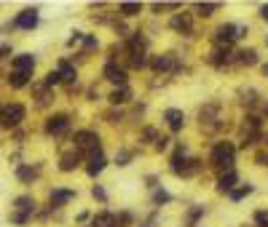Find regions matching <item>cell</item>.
<instances>
[{
    "label": "cell",
    "instance_id": "8",
    "mask_svg": "<svg viewBox=\"0 0 268 227\" xmlns=\"http://www.w3.org/2000/svg\"><path fill=\"white\" fill-rule=\"evenodd\" d=\"M35 64H38V59H35L32 54H16L11 56V70L14 73H35Z\"/></svg>",
    "mask_w": 268,
    "mask_h": 227
},
{
    "label": "cell",
    "instance_id": "42",
    "mask_svg": "<svg viewBox=\"0 0 268 227\" xmlns=\"http://www.w3.org/2000/svg\"><path fill=\"white\" fill-rule=\"evenodd\" d=\"M0 107H3V104H0Z\"/></svg>",
    "mask_w": 268,
    "mask_h": 227
},
{
    "label": "cell",
    "instance_id": "19",
    "mask_svg": "<svg viewBox=\"0 0 268 227\" xmlns=\"http://www.w3.org/2000/svg\"><path fill=\"white\" fill-rule=\"evenodd\" d=\"M234 185H236V171L231 169V171H225L223 176L217 179V193H231V190H234Z\"/></svg>",
    "mask_w": 268,
    "mask_h": 227
},
{
    "label": "cell",
    "instance_id": "11",
    "mask_svg": "<svg viewBox=\"0 0 268 227\" xmlns=\"http://www.w3.org/2000/svg\"><path fill=\"white\" fill-rule=\"evenodd\" d=\"M105 78H108L110 83H115V86H126V80H129L126 70L118 67L115 62H108V64H105Z\"/></svg>",
    "mask_w": 268,
    "mask_h": 227
},
{
    "label": "cell",
    "instance_id": "7",
    "mask_svg": "<svg viewBox=\"0 0 268 227\" xmlns=\"http://www.w3.org/2000/svg\"><path fill=\"white\" fill-rule=\"evenodd\" d=\"M43 128H46V134H49V137H59V134H65V131L70 128V115H65V112L49 115Z\"/></svg>",
    "mask_w": 268,
    "mask_h": 227
},
{
    "label": "cell",
    "instance_id": "29",
    "mask_svg": "<svg viewBox=\"0 0 268 227\" xmlns=\"http://www.w3.org/2000/svg\"><path fill=\"white\" fill-rule=\"evenodd\" d=\"M153 200H156V206H161V203H169V200H172V195L167 193V190H156Z\"/></svg>",
    "mask_w": 268,
    "mask_h": 227
},
{
    "label": "cell",
    "instance_id": "10",
    "mask_svg": "<svg viewBox=\"0 0 268 227\" xmlns=\"http://www.w3.org/2000/svg\"><path fill=\"white\" fill-rule=\"evenodd\" d=\"M40 174V166H27V163H16V169H14V176L19 179V182H25V185H32L35 179H38Z\"/></svg>",
    "mask_w": 268,
    "mask_h": 227
},
{
    "label": "cell",
    "instance_id": "25",
    "mask_svg": "<svg viewBox=\"0 0 268 227\" xmlns=\"http://www.w3.org/2000/svg\"><path fill=\"white\" fill-rule=\"evenodd\" d=\"M118 11H121L123 16H137L139 11H142V6H139V3H121Z\"/></svg>",
    "mask_w": 268,
    "mask_h": 227
},
{
    "label": "cell",
    "instance_id": "9",
    "mask_svg": "<svg viewBox=\"0 0 268 227\" xmlns=\"http://www.w3.org/2000/svg\"><path fill=\"white\" fill-rule=\"evenodd\" d=\"M215 40H217V46H228V43L239 40V27L236 25H220L215 30Z\"/></svg>",
    "mask_w": 268,
    "mask_h": 227
},
{
    "label": "cell",
    "instance_id": "28",
    "mask_svg": "<svg viewBox=\"0 0 268 227\" xmlns=\"http://www.w3.org/2000/svg\"><path fill=\"white\" fill-rule=\"evenodd\" d=\"M56 83H62V80H59V75H56V70H51V73L43 78V86H46V88H51V86H56Z\"/></svg>",
    "mask_w": 268,
    "mask_h": 227
},
{
    "label": "cell",
    "instance_id": "20",
    "mask_svg": "<svg viewBox=\"0 0 268 227\" xmlns=\"http://www.w3.org/2000/svg\"><path fill=\"white\" fill-rule=\"evenodd\" d=\"M129 99H132V88L129 86H118V88L110 94V102L113 104H126Z\"/></svg>",
    "mask_w": 268,
    "mask_h": 227
},
{
    "label": "cell",
    "instance_id": "14",
    "mask_svg": "<svg viewBox=\"0 0 268 227\" xmlns=\"http://www.w3.org/2000/svg\"><path fill=\"white\" fill-rule=\"evenodd\" d=\"M150 67L156 73H169V70H177V62H174L172 54H164V56H153L150 59Z\"/></svg>",
    "mask_w": 268,
    "mask_h": 227
},
{
    "label": "cell",
    "instance_id": "1",
    "mask_svg": "<svg viewBox=\"0 0 268 227\" xmlns=\"http://www.w3.org/2000/svg\"><path fill=\"white\" fill-rule=\"evenodd\" d=\"M35 209H38V203H35L32 195H19V198H14V203H11V214H8L11 224H16V227L27 224L32 219Z\"/></svg>",
    "mask_w": 268,
    "mask_h": 227
},
{
    "label": "cell",
    "instance_id": "34",
    "mask_svg": "<svg viewBox=\"0 0 268 227\" xmlns=\"http://www.w3.org/2000/svg\"><path fill=\"white\" fill-rule=\"evenodd\" d=\"M132 161V152H118V166H126Z\"/></svg>",
    "mask_w": 268,
    "mask_h": 227
},
{
    "label": "cell",
    "instance_id": "16",
    "mask_svg": "<svg viewBox=\"0 0 268 227\" xmlns=\"http://www.w3.org/2000/svg\"><path fill=\"white\" fill-rule=\"evenodd\" d=\"M56 75H59V80H62V83H75V78H78L75 67L70 64L67 59H62V62H59V67H56Z\"/></svg>",
    "mask_w": 268,
    "mask_h": 227
},
{
    "label": "cell",
    "instance_id": "38",
    "mask_svg": "<svg viewBox=\"0 0 268 227\" xmlns=\"http://www.w3.org/2000/svg\"><path fill=\"white\" fill-rule=\"evenodd\" d=\"M263 75H268V64H263Z\"/></svg>",
    "mask_w": 268,
    "mask_h": 227
},
{
    "label": "cell",
    "instance_id": "12",
    "mask_svg": "<svg viewBox=\"0 0 268 227\" xmlns=\"http://www.w3.org/2000/svg\"><path fill=\"white\" fill-rule=\"evenodd\" d=\"M73 198H75V190L54 187V190H51V195H49V203H51V209H59V206H65V203H70Z\"/></svg>",
    "mask_w": 268,
    "mask_h": 227
},
{
    "label": "cell",
    "instance_id": "36",
    "mask_svg": "<svg viewBox=\"0 0 268 227\" xmlns=\"http://www.w3.org/2000/svg\"><path fill=\"white\" fill-rule=\"evenodd\" d=\"M258 163H260V166H268V152H260V155H258Z\"/></svg>",
    "mask_w": 268,
    "mask_h": 227
},
{
    "label": "cell",
    "instance_id": "33",
    "mask_svg": "<svg viewBox=\"0 0 268 227\" xmlns=\"http://www.w3.org/2000/svg\"><path fill=\"white\" fill-rule=\"evenodd\" d=\"M255 222H258V224H268V211H258V214H255Z\"/></svg>",
    "mask_w": 268,
    "mask_h": 227
},
{
    "label": "cell",
    "instance_id": "23",
    "mask_svg": "<svg viewBox=\"0 0 268 227\" xmlns=\"http://www.w3.org/2000/svg\"><path fill=\"white\" fill-rule=\"evenodd\" d=\"M236 56H239V64H244V67L258 64V51H255V49H244V51H239Z\"/></svg>",
    "mask_w": 268,
    "mask_h": 227
},
{
    "label": "cell",
    "instance_id": "5",
    "mask_svg": "<svg viewBox=\"0 0 268 227\" xmlns=\"http://www.w3.org/2000/svg\"><path fill=\"white\" fill-rule=\"evenodd\" d=\"M38 25H40V14H38V8H25V11H19V14L11 19V27H14V30H25V32L35 30Z\"/></svg>",
    "mask_w": 268,
    "mask_h": 227
},
{
    "label": "cell",
    "instance_id": "13",
    "mask_svg": "<svg viewBox=\"0 0 268 227\" xmlns=\"http://www.w3.org/2000/svg\"><path fill=\"white\" fill-rule=\"evenodd\" d=\"M6 83L14 91H22V88H27L30 83H32V75L30 73H14V70H11V73L6 75Z\"/></svg>",
    "mask_w": 268,
    "mask_h": 227
},
{
    "label": "cell",
    "instance_id": "39",
    "mask_svg": "<svg viewBox=\"0 0 268 227\" xmlns=\"http://www.w3.org/2000/svg\"><path fill=\"white\" fill-rule=\"evenodd\" d=\"M263 139H265V145H268V134H265V137H263Z\"/></svg>",
    "mask_w": 268,
    "mask_h": 227
},
{
    "label": "cell",
    "instance_id": "3",
    "mask_svg": "<svg viewBox=\"0 0 268 227\" xmlns=\"http://www.w3.org/2000/svg\"><path fill=\"white\" fill-rule=\"evenodd\" d=\"M234 161H236V147L231 145V142H217V145L212 147V163L217 166V169L231 171L234 169Z\"/></svg>",
    "mask_w": 268,
    "mask_h": 227
},
{
    "label": "cell",
    "instance_id": "24",
    "mask_svg": "<svg viewBox=\"0 0 268 227\" xmlns=\"http://www.w3.org/2000/svg\"><path fill=\"white\" fill-rule=\"evenodd\" d=\"M129 62H132V67H137V70H142V67H148L150 64V59H148V54L145 51H129Z\"/></svg>",
    "mask_w": 268,
    "mask_h": 227
},
{
    "label": "cell",
    "instance_id": "17",
    "mask_svg": "<svg viewBox=\"0 0 268 227\" xmlns=\"http://www.w3.org/2000/svg\"><path fill=\"white\" fill-rule=\"evenodd\" d=\"M164 118H167V123H169V128L172 131H182V126H185V115H182V110H167L164 112Z\"/></svg>",
    "mask_w": 268,
    "mask_h": 227
},
{
    "label": "cell",
    "instance_id": "32",
    "mask_svg": "<svg viewBox=\"0 0 268 227\" xmlns=\"http://www.w3.org/2000/svg\"><path fill=\"white\" fill-rule=\"evenodd\" d=\"M177 8H180L177 3H156L153 6V11H177Z\"/></svg>",
    "mask_w": 268,
    "mask_h": 227
},
{
    "label": "cell",
    "instance_id": "30",
    "mask_svg": "<svg viewBox=\"0 0 268 227\" xmlns=\"http://www.w3.org/2000/svg\"><path fill=\"white\" fill-rule=\"evenodd\" d=\"M8 56H14V49H11V43H0V62H6Z\"/></svg>",
    "mask_w": 268,
    "mask_h": 227
},
{
    "label": "cell",
    "instance_id": "22",
    "mask_svg": "<svg viewBox=\"0 0 268 227\" xmlns=\"http://www.w3.org/2000/svg\"><path fill=\"white\" fill-rule=\"evenodd\" d=\"M172 30H177V32H191V16L188 14H177L172 19Z\"/></svg>",
    "mask_w": 268,
    "mask_h": 227
},
{
    "label": "cell",
    "instance_id": "41",
    "mask_svg": "<svg viewBox=\"0 0 268 227\" xmlns=\"http://www.w3.org/2000/svg\"><path fill=\"white\" fill-rule=\"evenodd\" d=\"M265 43H268V38H265Z\"/></svg>",
    "mask_w": 268,
    "mask_h": 227
},
{
    "label": "cell",
    "instance_id": "6",
    "mask_svg": "<svg viewBox=\"0 0 268 227\" xmlns=\"http://www.w3.org/2000/svg\"><path fill=\"white\" fill-rule=\"evenodd\" d=\"M201 169V161H188L182 152H177L172 158V171L177 174V176H191V174H196Z\"/></svg>",
    "mask_w": 268,
    "mask_h": 227
},
{
    "label": "cell",
    "instance_id": "15",
    "mask_svg": "<svg viewBox=\"0 0 268 227\" xmlns=\"http://www.w3.org/2000/svg\"><path fill=\"white\" fill-rule=\"evenodd\" d=\"M105 166H108V158H105L102 152H94V155H89V163H86V174L89 176H97Z\"/></svg>",
    "mask_w": 268,
    "mask_h": 227
},
{
    "label": "cell",
    "instance_id": "4",
    "mask_svg": "<svg viewBox=\"0 0 268 227\" xmlns=\"http://www.w3.org/2000/svg\"><path fill=\"white\" fill-rule=\"evenodd\" d=\"M73 142H75L78 155H80V152H86V155L102 152V150H99V134H94V131H78V134L73 137Z\"/></svg>",
    "mask_w": 268,
    "mask_h": 227
},
{
    "label": "cell",
    "instance_id": "37",
    "mask_svg": "<svg viewBox=\"0 0 268 227\" xmlns=\"http://www.w3.org/2000/svg\"><path fill=\"white\" fill-rule=\"evenodd\" d=\"M260 16H263V19L268 21V6H263V8H260Z\"/></svg>",
    "mask_w": 268,
    "mask_h": 227
},
{
    "label": "cell",
    "instance_id": "35",
    "mask_svg": "<svg viewBox=\"0 0 268 227\" xmlns=\"http://www.w3.org/2000/svg\"><path fill=\"white\" fill-rule=\"evenodd\" d=\"M84 46H86V51L89 49H97V38H91V35H89V38H84Z\"/></svg>",
    "mask_w": 268,
    "mask_h": 227
},
{
    "label": "cell",
    "instance_id": "31",
    "mask_svg": "<svg viewBox=\"0 0 268 227\" xmlns=\"http://www.w3.org/2000/svg\"><path fill=\"white\" fill-rule=\"evenodd\" d=\"M91 195H94L97 200H108V193H105V187H99V185L91 187Z\"/></svg>",
    "mask_w": 268,
    "mask_h": 227
},
{
    "label": "cell",
    "instance_id": "27",
    "mask_svg": "<svg viewBox=\"0 0 268 227\" xmlns=\"http://www.w3.org/2000/svg\"><path fill=\"white\" fill-rule=\"evenodd\" d=\"M217 8H220L217 3H199V8H196V11H199L201 16H212V14H215Z\"/></svg>",
    "mask_w": 268,
    "mask_h": 227
},
{
    "label": "cell",
    "instance_id": "18",
    "mask_svg": "<svg viewBox=\"0 0 268 227\" xmlns=\"http://www.w3.org/2000/svg\"><path fill=\"white\" fill-rule=\"evenodd\" d=\"M209 62H212L215 67H223L231 62V51H228V46H217V49L212 51V56H209Z\"/></svg>",
    "mask_w": 268,
    "mask_h": 227
},
{
    "label": "cell",
    "instance_id": "26",
    "mask_svg": "<svg viewBox=\"0 0 268 227\" xmlns=\"http://www.w3.org/2000/svg\"><path fill=\"white\" fill-rule=\"evenodd\" d=\"M252 190H255V187H252L250 182L244 185V187H239V190H231V200H241V198H247V195L252 193Z\"/></svg>",
    "mask_w": 268,
    "mask_h": 227
},
{
    "label": "cell",
    "instance_id": "40",
    "mask_svg": "<svg viewBox=\"0 0 268 227\" xmlns=\"http://www.w3.org/2000/svg\"><path fill=\"white\" fill-rule=\"evenodd\" d=\"M265 115H268V104H265Z\"/></svg>",
    "mask_w": 268,
    "mask_h": 227
},
{
    "label": "cell",
    "instance_id": "21",
    "mask_svg": "<svg viewBox=\"0 0 268 227\" xmlns=\"http://www.w3.org/2000/svg\"><path fill=\"white\" fill-rule=\"evenodd\" d=\"M80 163V155L78 152H70V155H62V161H59V171H73L75 169V166Z\"/></svg>",
    "mask_w": 268,
    "mask_h": 227
},
{
    "label": "cell",
    "instance_id": "2",
    "mask_svg": "<svg viewBox=\"0 0 268 227\" xmlns=\"http://www.w3.org/2000/svg\"><path fill=\"white\" fill-rule=\"evenodd\" d=\"M25 121H27V107L22 104V102H8V104L0 107V128L14 131V128H19Z\"/></svg>",
    "mask_w": 268,
    "mask_h": 227
},
{
    "label": "cell",
    "instance_id": "43",
    "mask_svg": "<svg viewBox=\"0 0 268 227\" xmlns=\"http://www.w3.org/2000/svg\"><path fill=\"white\" fill-rule=\"evenodd\" d=\"M265 227H268V224H265Z\"/></svg>",
    "mask_w": 268,
    "mask_h": 227
}]
</instances>
